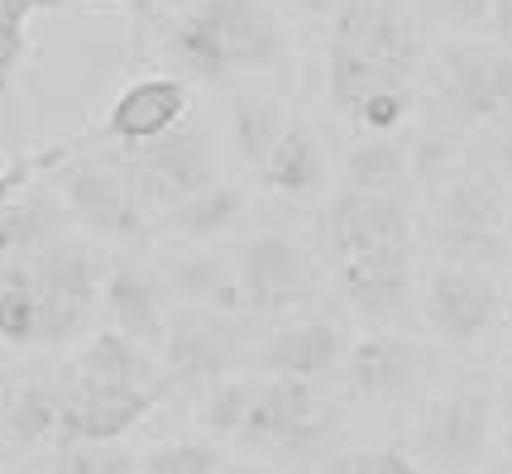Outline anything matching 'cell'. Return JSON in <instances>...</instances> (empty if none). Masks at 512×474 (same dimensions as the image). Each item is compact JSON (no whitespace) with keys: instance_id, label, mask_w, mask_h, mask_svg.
<instances>
[{"instance_id":"1","label":"cell","mask_w":512,"mask_h":474,"mask_svg":"<svg viewBox=\"0 0 512 474\" xmlns=\"http://www.w3.org/2000/svg\"><path fill=\"white\" fill-rule=\"evenodd\" d=\"M168 53L197 82H230L283 53V24L264 0H192L168 20Z\"/></svg>"},{"instance_id":"2","label":"cell","mask_w":512,"mask_h":474,"mask_svg":"<svg viewBox=\"0 0 512 474\" xmlns=\"http://www.w3.org/2000/svg\"><path fill=\"white\" fill-rule=\"evenodd\" d=\"M503 226H508V192L498 173L484 168H460L441 187L431 206V240L450 259V269H479L503 264Z\"/></svg>"},{"instance_id":"3","label":"cell","mask_w":512,"mask_h":474,"mask_svg":"<svg viewBox=\"0 0 512 474\" xmlns=\"http://www.w3.org/2000/svg\"><path fill=\"white\" fill-rule=\"evenodd\" d=\"M115 173L125 178L130 197L139 202V211H173L178 202L197 197L201 187L216 182V144L206 139V130L182 120L178 130L120 149Z\"/></svg>"},{"instance_id":"4","label":"cell","mask_w":512,"mask_h":474,"mask_svg":"<svg viewBox=\"0 0 512 474\" xmlns=\"http://www.w3.org/2000/svg\"><path fill=\"white\" fill-rule=\"evenodd\" d=\"M245 345V326L235 316L182 312L163 331V379L168 388H197L206 393L230 374V364Z\"/></svg>"},{"instance_id":"5","label":"cell","mask_w":512,"mask_h":474,"mask_svg":"<svg viewBox=\"0 0 512 474\" xmlns=\"http://www.w3.org/2000/svg\"><path fill=\"white\" fill-rule=\"evenodd\" d=\"M168 384H101V379H77L72 393H63L58 412V451L63 446H96V441H120L130 427H139L158 407Z\"/></svg>"},{"instance_id":"6","label":"cell","mask_w":512,"mask_h":474,"mask_svg":"<svg viewBox=\"0 0 512 474\" xmlns=\"http://www.w3.org/2000/svg\"><path fill=\"white\" fill-rule=\"evenodd\" d=\"M240 293L245 307L259 316H283L307 307L316 293V273L307 249L292 245L288 235H254L240 249Z\"/></svg>"},{"instance_id":"7","label":"cell","mask_w":512,"mask_h":474,"mask_svg":"<svg viewBox=\"0 0 512 474\" xmlns=\"http://www.w3.org/2000/svg\"><path fill=\"white\" fill-rule=\"evenodd\" d=\"M331 44H345L364 53L369 63L393 72L402 82H412L422 68V29L398 15L388 0H345L331 15Z\"/></svg>"},{"instance_id":"8","label":"cell","mask_w":512,"mask_h":474,"mask_svg":"<svg viewBox=\"0 0 512 474\" xmlns=\"http://www.w3.org/2000/svg\"><path fill=\"white\" fill-rule=\"evenodd\" d=\"M316 235L331 254V264L340 259H355V254H369V249L383 245H412L407 235V211L393 192H335L331 206L316 216Z\"/></svg>"},{"instance_id":"9","label":"cell","mask_w":512,"mask_h":474,"mask_svg":"<svg viewBox=\"0 0 512 474\" xmlns=\"http://www.w3.org/2000/svg\"><path fill=\"white\" fill-rule=\"evenodd\" d=\"M63 202L72 206V216H77L82 226H91L96 235H106V240L139 245V240L149 235V216H144L139 202L130 197V187L115 173V163H101V158L67 163Z\"/></svg>"},{"instance_id":"10","label":"cell","mask_w":512,"mask_h":474,"mask_svg":"<svg viewBox=\"0 0 512 474\" xmlns=\"http://www.w3.org/2000/svg\"><path fill=\"white\" fill-rule=\"evenodd\" d=\"M446 101L460 120H498L512 111V53L484 44H446L436 53Z\"/></svg>"},{"instance_id":"11","label":"cell","mask_w":512,"mask_h":474,"mask_svg":"<svg viewBox=\"0 0 512 474\" xmlns=\"http://www.w3.org/2000/svg\"><path fill=\"white\" fill-rule=\"evenodd\" d=\"M493 407L484 393H446L417 417V455L436 470H469L489 441Z\"/></svg>"},{"instance_id":"12","label":"cell","mask_w":512,"mask_h":474,"mask_svg":"<svg viewBox=\"0 0 512 474\" xmlns=\"http://www.w3.org/2000/svg\"><path fill=\"white\" fill-rule=\"evenodd\" d=\"M503 312V293L479 269H436L426 283V326L450 345H469Z\"/></svg>"},{"instance_id":"13","label":"cell","mask_w":512,"mask_h":474,"mask_svg":"<svg viewBox=\"0 0 512 474\" xmlns=\"http://www.w3.org/2000/svg\"><path fill=\"white\" fill-rule=\"evenodd\" d=\"M192 111V91L182 77H139L130 87L115 96L111 106H106V120H101V130L111 144L120 149H134V144H149V139L168 135V130H178L182 120Z\"/></svg>"},{"instance_id":"14","label":"cell","mask_w":512,"mask_h":474,"mask_svg":"<svg viewBox=\"0 0 512 474\" xmlns=\"http://www.w3.org/2000/svg\"><path fill=\"white\" fill-rule=\"evenodd\" d=\"M335 278H340V293L355 312L388 321L402 307L407 283H412V245H383L369 254H355V259H340Z\"/></svg>"},{"instance_id":"15","label":"cell","mask_w":512,"mask_h":474,"mask_svg":"<svg viewBox=\"0 0 512 474\" xmlns=\"http://www.w3.org/2000/svg\"><path fill=\"white\" fill-rule=\"evenodd\" d=\"M417 374H422V355L398 336H364L345 350V379L359 398L398 403L402 393H412Z\"/></svg>"},{"instance_id":"16","label":"cell","mask_w":512,"mask_h":474,"mask_svg":"<svg viewBox=\"0 0 512 474\" xmlns=\"http://www.w3.org/2000/svg\"><path fill=\"white\" fill-rule=\"evenodd\" d=\"M350 340L335 321H297V326H283L278 336L268 340L264 350V364L273 379H326L335 364L345 360Z\"/></svg>"},{"instance_id":"17","label":"cell","mask_w":512,"mask_h":474,"mask_svg":"<svg viewBox=\"0 0 512 474\" xmlns=\"http://www.w3.org/2000/svg\"><path fill=\"white\" fill-rule=\"evenodd\" d=\"M101 293H106V307L115 316V331H125L139 345H163L168 326H163V293H158L154 273H144L130 259H115V264H106Z\"/></svg>"},{"instance_id":"18","label":"cell","mask_w":512,"mask_h":474,"mask_svg":"<svg viewBox=\"0 0 512 474\" xmlns=\"http://www.w3.org/2000/svg\"><path fill=\"white\" fill-rule=\"evenodd\" d=\"M67 211L53 202L48 187H29L15 202L0 211V264H20V259H34L39 249L67 240Z\"/></svg>"},{"instance_id":"19","label":"cell","mask_w":512,"mask_h":474,"mask_svg":"<svg viewBox=\"0 0 512 474\" xmlns=\"http://www.w3.org/2000/svg\"><path fill=\"white\" fill-rule=\"evenodd\" d=\"M316 407H321V393L307 379H273V384L254 393V407H249L245 427H240V441L273 451L302 417H312Z\"/></svg>"},{"instance_id":"20","label":"cell","mask_w":512,"mask_h":474,"mask_svg":"<svg viewBox=\"0 0 512 474\" xmlns=\"http://www.w3.org/2000/svg\"><path fill=\"white\" fill-rule=\"evenodd\" d=\"M259 178L278 197H312V192H321V182H326V154H321L312 130L307 125H288L283 139L273 144V154L264 158Z\"/></svg>"},{"instance_id":"21","label":"cell","mask_w":512,"mask_h":474,"mask_svg":"<svg viewBox=\"0 0 512 474\" xmlns=\"http://www.w3.org/2000/svg\"><path fill=\"white\" fill-rule=\"evenodd\" d=\"M168 278L197 312H216V316H235L245 307V293H240V273L225 264L221 254H182L168 264Z\"/></svg>"},{"instance_id":"22","label":"cell","mask_w":512,"mask_h":474,"mask_svg":"<svg viewBox=\"0 0 512 474\" xmlns=\"http://www.w3.org/2000/svg\"><path fill=\"white\" fill-rule=\"evenodd\" d=\"M77 369H82V379H101V384H168L163 379V369H158V360H149V350L139 345V340H130L125 331H96V336L82 345V360H77Z\"/></svg>"},{"instance_id":"23","label":"cell","mask_w":512,"mask_h":474,"mask_svg":"<svg viewBox=\"0 0 512 474\" xmlns=\"http://www.w3.org/2000/svg\"><path fill=\"white\" fill-rule=\"evenodd\" d=\"M240 216H245V197L235 187H225V182H211V187H201L197 197L163 211V226L182 235V240H216V235L240 226Z\"/></svg>"},{"instance_id":"24","label":"cell","mask_w":512,"mask_h":474,"mask_svg":"<svg viewBox=\"0 0 512 474\" xmlns=\"http://www.w3.org/2000/svg\"><path fill=\"white\" fill-rule=\"evenodd\" d=\"M398 82L402 77L383 72L379 63H369L355 48H345V44L326 48V87H331V101L345 115H355V106L364 96H374V91H383V87H398Z\"/></svg>"},{"instance_id":"25","label":"cell","mask_w":512,"mask_h":474,"mask_svg":"<svg viewBox=\"0 0 512 474\" xmlns=\"http://www.w3.org/2000/svg\"><path fill=\"white\" fill-rule=\"evenodd\" d=\"M350 187L355 192H398V182L407 178L412 168V154L402 139H388V135H374L350 149Z\"/></svg>"},{"instance_id":"26","label":"cell","mask_w":512,"mask_h":474,"mask_svg":"<svg viewBox=\"0 0 512 474\" xmlns=\"http://www.w3.org/2000/svg\"><path fill=\"white\" fill-rule=\"evenodd\" d=\"M58 412H63V393L58 388L20 384V388H10V398H5V427H10L15 441L39 446V441H48L58 431Z\"/></svg>"},{"instance_id":"27","label":"cell","mask_w":512,"mask_h":474,"mask_svg":"<svg viewBox=\"0 0 512 474\" xmlns=\"http://www.w3.org/2000/svg\"><path fill=\"white\" fill-rule=\"evenodd\" d=\"M340 427H345V412L331 403H321L312 417H302V422L273 446V455H278L283 465H316V460L340 441Z\"/></svg>"},{"instance_id":"28","label":"cell","mask_w":512,"mask_h":474,"mask_svg":"<svg viewBox=\"0 0 512 474\" xmlns=\"http://www.w3.org/2000/svg\"><path fill=\"white\" fill-rule=\"evenodd\" d=\"M230 120H235V144H240V154L254 163V168H264V158L273 154V144L283 139V115L264 106V101H254V96H235L230 101Z\"/></svg>"},{"instance_id":"29","label":"cell","mask_w":512,"mask_h":474,"mask_svg":"<svg viewBox=\"0 0 512 474\" xmlns=\"http://www.w3.org/2000/svg\"><path fill=\"white\" fill-rule=\"evenodd\" d=\"M254 393H259V384H249V379H230V374H225L221 384H211L206 393H201L197 422L206 431H216V436H240L249 407H254Z\"/></svg>"},{"instance_id":"30","label":"cell","mask_w":512,"mask_h":474,"mask_svg":"<svg viewBox=\"0 0 512 474\" xmlns=\"http://www.w3.org/2000/svg\"><path fill=\"white\" fill-rule=\"evenodd\" d=\"M72 139L67 144H44V149H29V154H20V158H10L5 168H0V211L15 202L20 192H29L34 182L44 178V173H53V168H63L67 158H72Z\"/></svg>"},{"instance_id":"31","label":"cell","mask_w":512,"mask_h":474,"mask_svg":"<svg viewBox=\"0 0 512 474\" xmlns=\"http://www.w3.org/2000/svg\"><path fill=\"white\" fill-rule=\"evenodd\" d=\"M144 474H216L225 470V455L211 441H168L139 460Z\"/></svg>"},{"instance_id":"32","label":"cell","mask_w":512,"mask_h":474,"mask_svg":"<svg viewBox=\"0 0 512 474\" xmlns=\"http://www.w3.org/2000/svg\"><path fill=\"white\" fill-rule=\"evenodd\" d=\"M412 82H398V87H383L374 91V96H364L355 106V120L359 130H369V135H388V130H398L402 120H407V111H412Z\"/></svg>"},{"instance_id":"33","label":"cell","mask_w":512,"mask_h":474,"mask_svg":"<svg viewBox=\"0 0 512 474\" xmlns=\"http://www.w3.org/2000/svg\"><path fill=\"white\" fill-rule=\"evenodd\" d=\"M134 455L120 451L115 441H96V446H63L53 455V474H130Z\"/></svg>"},{"instance_id":"34","label":"cell","mask_w":512,"mask_h":474,"mask_svg":"<svg viewBox=\"0 0 512 474\" xmlns=\"http://www.w3.org/2000/svg\"><path fill=\"white\" fill-rule=\"evenodd\" d=\"M0 340L5 345L39 340V297L29 288H0Z\"/></svg>"},{"instance_id":"35","label":"cell","mask_w":512,"mask_h":474,"mask_svg":"<svg viewBox=\"0 0 512 474\" xmlns=\"http://www.w3.org/2000/svg\"><path fill=\"white\" fill-rule=\"evenodd\" d=\"M321 474H422V465L398 446H379V451H345L326 460Z\"/></svg>"},{"instance_id":"36","label":"cell","mask_w":512,"mask_h":474,"mask_svg":"<svg viewBox=\"0 0 512 474\" xmlns=\"http://www.w3.org/2000/svg\"><path fill=\"white\" fill-rule=\"evenodd\" d=\"M24 58H29V29L15 20H0V96H10Z\"/></svg>"},{"instance_id":"37","label":"cell","mask_w":512,"mask_h":474,"mask_svg":"<svg viewBox=\"0 0 512 474\" xmlns=\"http://www.w3.org/2000/svg\"><path fill=\"white\" fill-rule=\"evenodd\" d=\"M441 10H446L450 20H460V24L489 20V0H441Z\"/></svg>"},{"instance_id":"38","label":"cell","mask_w":512,"mask_h":474,"mask_svg":"<svg viewBox=\"0 0 512 474\" xmlns=\"http://www.w3.org/2000/svg\"><path fill=\"white\" fill-rule=\"evenodd\" d=\"M489 24L498 34V44L512 53V0H489Z\"/></svg>"},{"instance_id":"39","label":"cell","mask_w":512,"mask_h":474,"mask_svg":"<svg viewBox=\"0 0 512 474\" xmlns=\"http://www.w3.org/2000/svg\"><path fill=\"white\" fill-rule=\"evenodd\" d=\"M87 5H125V0H34V10H87Z\"/></svg>"},{"instance_id":"40","label":"cell","mask_w":512,"mask_h":474,"mask_svg":"<svg viewBox=\"0 0 512 474\" xmlns=\"http://www.w3.org/2000/svg\"><path fill=\"white\" fill-rule=\"evenodd\" d=\"M29 15H34V0H0V20L29 24Z\"/></svg>"},{"instance_id":"41","label":"cell","mask_w":512,"mask_h":474,"mask_svg":"<svg viewBox=\"0 0 512 474\" xmlns=\"http://www.w3.org/2000/svg\"><path fill=\"white\" fill-rule=\"evenodd\" d=\"M297 5H302L307 15H326V20H331V15L340 10V5H345V0H297Z\"/></svg>"},{"instance_id":"42","label":"cell","mask_w":512,"mask_h":474,"mask_svg":"<svg viewBox=\"0 0 512 474\" xmlns=\"http://www.w3.org/2000/svg\"><path fill=\"white\" fill-rule=\"evenodd\" d=\"M498 158H503V173H508V182H512V135L498 139Z\"/></svg>"},{"instance_id":"43","label":"cell","mask_w":512,"mask_h":474,"mask_svg":"<svg viewBox=\"0 0 512 474\" xmlns=\"http://www.w3.org/2000/svg\"><path fill=\"white\" fill-rule=\"evenodd\" d=\"M134 10H173V5H182V0H130Z\"/></svg>"},{"instance_id":"44","label":"cell","mask_w":512,"mask_h":474,"mask_svg":"<svg viewBox=\"0 0 512 474\" xmlns=\"http://www.w3.org/2000/svg\"><path fill=\"white\" fill-rule=\"evenodd\" d=\"M503 417H512V379H508V388H503Z\"/></svg>"},{"instance_id":"45","label":"cell","mask_w":512,"mask_h":474,"mask_svg":"<svg viewBox=\"0 0 512 474\" xmlns=\"http://www.w3.org/2000/svg\"><path fill=\"white\" fill-rule=\"evenodd\" d=\"M503 451L512 455V417H508V427H503Z\"/></svg>"},{"instance_id":"46","label":"cell","mask_w":512,"mask_h":474,"mask_svg":"<svg viewBox=\"0 0 512 474\" xmlns=\"http://www.w3.org/2000/svg\"><path fill=\"white\" fill-rule=\"evenodd\" d=\"M216 474H264V470H245V465H240V470H216Z\"/></svg>"}]
</instances>
